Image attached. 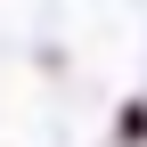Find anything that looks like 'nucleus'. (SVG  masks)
<instances>
[]
</instances>
